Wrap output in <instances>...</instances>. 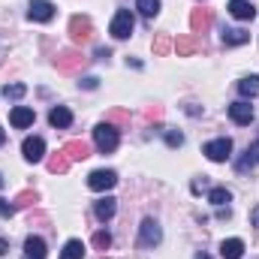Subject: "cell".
I'll list each match as a JSON object with an SVG mask.
<instances>
[{
  "instance_id": "cell-1",
  "label": "cell",
  "mask_w": 259,
  "mask_h": 259,
  "mask_svg": "<svg viewBox=\"0 0 259 259\" xmlns=\"http://www.w3.org/2000/svg\"><path fill=\"white\" fill-rule=\"evenodd\" d=\"M94 142H97V148L103 151V154H112L115 148H118V142H121V136H118V127L115 124H97L94 127Z\"/></svg>"
},
{
  "instance_id": "cell-2",
  "label": "cell",
  "mask_w": 259,
  "mask_h": 259,
  "mask_svg": "<svg viewBox=\"0 0 259 259\" xmlns=\"http://www.w3.org/2000/svg\"><path fill=\"white\" fill-rule=\"evenodd\" d=\"M133 27H136V18H133V12H130V9H118V12H115V18H112V27H109V33H112L115 39H127L130 33H133Z\"/></svg>"
},
{
  "instance_id": "cell-3",
  "label": "cell",
  "mask_w": 259,
  "mask_h": 259,
  "mask_svg": "<svg viewBox=\"0 0 259 259\" xmlns=\"http://www.w3.org/2000/svg\"><path fill=\"white\" fill-rule=\"evenodd\" d=\"M202 154H205L211 163H226V160L232 157V142H229V139H214V142H208V145L202 148Z\"/></svg>"
},
{
  "instance_id": "cell-4",
  "label": "cell",
  "mask_w": 259,
  "mask_h": 259,
  "mask_svg": "<svg viewBox=\"0 0 259 259\" xmlns=\"http://www.w3.org/2000/svg\"><path fill=\"white\" fill-rule=\"evenodd\" d=\"M115 184H118V175H115L112 169H97V172H91V175H88V187H91V190H97V193L112 190Z\"/></svg>"
},
{
  "instance_id": "cell-5",
  "label": "cell",
  "mask_w": 259,
  "mask_h": 259,
  "mask_svg": "<svg viewBox=\"0 0 259 259\" xmlns=\"http://www.w3.org/2000/svg\"><path fill=\"white\" fill-rule=\"evenodd\" d=\"M160 241H163V229H160V223H157L154 217L142 220V235H139V244H142V247H157Z\"/></svg>"
},
{
  "instance_id": "cell-6",
  "label": "cell",
  "mask_w": 259,
  "mask_h": 259,
  "mask_svg": "<svg viewBox=\"0 0 259 259\" xmlns=\"http://www.w3.org/2000/svg\"><path fill=\"white\" fill-rule=\"evenodd\" d=\"M91 18L88 15H72L69 18V36H72V42H88L91 39Z\"/></svg>"
},
{
  "instance_id": "cell-7",
  "label": "cell",
  "mask_w": 259,
  "mask_h": 259,
  "mask_svg": "<svg viewBox=\"0 0 259 259\" xmlns=\"http://www.w3.org/2000/svg\"><path fill=\"white\" fill-rule=\"evenodd\" d=\"M21 154H24L27 163H39V160L46 157V142H42L39 136H27L24 145H21Z\"/></svg>"
},
{
  "instance_id": "cell-8",
  "label": "cell",
  "mask_w": 259,
  "mask_h": 259,
  "mask_svg": "<svg viewBox=\"0 0 259 259\" xmlns=\"http://www.w3.org/2000/svg\"><path fill=\"white\" fill-rule=\"evenodd\" d=\"M27 15H30V21L46 24V21H52V18H55V3H52V0H30Z\"/></svg>"
},
{
  "instance_id": "cell-9",
  "label": "cell",
  "mask_w": 259,
  "mask_h": 259,
  "mask_svg": "<svg viewBox=\"0 0 259 259\" xmlns=\"http://www.w3.org/2000/svg\"><path fill=\"white\" fill-rule=\"evenodd\" d=\"M33 121H36V112H33L30 106H15V109L9 112V124L15 130H27Z\"/></svg>"
},
{
  "instance_id": "cell-10",
  "label": "cell",
  "mask_w": 259,
  "mask_h": 259,
  "mask_svg": "<svg viewBox=\"0 0 259 259\" xmlns=\"http://www.w3.org/2000/svg\"><path fill=\"white\" fill-rule=\"evenodd\" d=\"M229 118H232L238 127H247V124L253 121V106H250L247 100H238V103L229 106Z\"/></svg>"
},
{
  "instance_id": "cell-11",
  "label": "cell",
  "mask_w": 259,
  "mask_h": 259,
  "mask_svg": "<svg viewBox=\"0 0 259 259\" xmlns=\"http://www.w3.org/2000/svg\"><path fill=\"white\" fill-rule=\"evenodd\" d=\"M229 12H232V18H238V21H253V18H256V6L247 3V0H229Z\"/></svg>"
},
{
  "instance_id": "cell-12",
  "label": "cell",
  "mask_w": 259,
  "mask_h": 259,
  "mask_svg": "<svg viewBox=\"0 0 259 259\" xmlns=\"http://www.w3.org/2000/svg\"><path fill=\"white\" fill-rule=\"evenodd\" d=\"M220 42H223V46H244V42H250V33L241 30V27H223Z\"/></svg>"
},
{
  "instance_id": "cell-13",
  "label": "cell",
  "mask_w": 259,
  "mask_h": 259,
  "mask_svg": "<svg viewBox=\"0 0 259 259\" xmlns=\"http://www.w3.org/2000/svg\"><path fill=\"white\" fill-rule=\"evenodd\" d=\"M115 211H118V199H112V196H106V199H100V202L94 205V214H97V220H100V223L112 220V217H115Z\"/></svg>"
},
{
  "instance_id": "cell-14",
  "label": "cell",
  "mask_w": 259,
  "mask_h": 259,
  "mask_svg": "<svg viewBox=\"0 0 259 259\" xmlns=\"http://www.w3.org/2000/svg\"><path fill=\"white\" fill-rule=\"evenodd\" d=\"M24 259H46V241L39 235L24 238Z\"/></svg>"
},
{
  "instance_id": "cell-15",
  "label": "cell",
  "mask_w": 259,
  "mask_h": 259,
  "mask_svg": "<svg viewBox=\"0 0 259 259\" xmlns=\"http://www.w3.org/2000/svg\"><path fill=\"white\" fill-rule=\"evenodd\" d=\"M49 124L58 130H66L69 124H72V112L66 109V106H55L52 112H49Z\"/></svg>"
},
{
  "instance_id": "cell-16",
  "label": "cell",
  "mask_w": 259,
  "mask_h": 259,
  "mask_svg": "<svg viewBox=\"0 0 259 259\" xmlns=\"http://www.w3.org/2000/svg\"><path fill=\"white\" fill-rule=\"evenodd\" d=\"M241 253H244V241L241 238H226L220 244V256L223 259H241Z\"/></svg>"
},
{
  "instance_id": "cell-17",
  "label": "cell",
  "mask_w": 259,
  "mask_h": 259,
  "mask_svg": "<svg viewBox=\"0 0 259 259\" xmlns=\"http://www.w3.org/2000/svg\"><path fill=\"white\" fill-rule=\"evenodd\" d=\"M190 27H193V33H205L208 27H211V12L208 9H196L193 15H190Z\"/></svg>"
},
{
  "instance_id": "cell-18",
  "label": "cell",
  "mask_w": 259,
  "mask_h": 259,
  "mask_svg": "<svg viewBox=\"0 0 259 259\" xmlns=\"http://www.w3.org/2000/svg\"><path fill=\"white\" fill-rule=\"evenodd\" d=\"M64 154L69 157V163H72V160H84V157H88V145H84L81 139H72V142L64 145Z\"/></svg>"
},
{
  "instance_id": "cell-19",
  "label": "cell",
  "mask_w": 259,
  "mask_h": 259,
  "mask_svg": "<svg viewBox=\"0 0 259 259\" xmlns=\"http://www.w3.org/2000/svg\"><path fill=\"white\" fill-rule=\"evenodd\" d=\"M196 49H202V42H199V36H181V39H175V52L178 55H193Z\"/></svg>"
},
{
  "instance_id": "cell-20",
  "label": "cell",
  "mask_w": 259,
  "mask_h": 259,
  "mask_svg": "<svg viewBox=\"0 0 259 259\" xmlns=\"http://www.w3.org/2000/svg\"><path fill=\"white\" fill-rule=\"evenodd\" d=\"M84 256V244L78 241V238H69L64 244V253H61V259H81Z\"/></svg>"
},
{
  "instance_id": "cell-21",
  "label": "cell",
  "mask_w": 259,
  "mask_h": 259,
  "mask_svg": "<svg viewBox=\"0 0 259 259\" xmlns=\"http://www.w3.org/2000/svg\"><path fill=\"white\" fill-rule=\"evenodd\" d=\"M238 94L241 97H256L259 94V75H247L238 81Z\"/></svg>"
},
{
  "instance_id": "cell-22",
  "label": "cell",
  "mask_w": 259,
  "mask_h": 259,
  "mask_svg": "<svg viewBox=\"0 0 259 259\" xmlns=\"http://www.w3.org/2000/svg\"><path fill=\"white\" fill-rule=\"evenodd\" d=\"M232 199V193L226 190V187H214L211 193H208V202L214 205V208H226V202Z\"/></svg>"
},
{
  "instance_id": "cell-23",
  "label": "cell",
  "mask_w": 259,
  "mask_h": 259,
  "mask_svg": "<svg viewBox=\"0 0 259 259\" xmlns=\"http://www.w3.org/2000/svg\"><path fill=\"white\" fill-rule=\"evenodd\" d=\"M136 9L145 15V18H154L160 12V0H136Z\"/></svg>"
},
{
  "instance_id": "cell-24",
  "label": "cell",
  "mask_w": 259,
  "mask_h": 259,
  "mask_svg": "<svg viewBox=\"0 0 259 259\" xmlns=\"http://www.w3.org/2000/svg\"><path fill=\"white\" fill-rule=\"evenodd\" d=\"M66 169H69V157H66L64 151H61V154H55V157L49 160V172H55V175H58V172H66Z\"/></svg>"
},
{
  "instance_id": "cell-25",
  "label": "cell",
  "mask_w": 259,
  "mask_h": 259,
  "mask_svg": "<svg viewBox=\"0 0 259 259\" xmlns=\"http://www.w3.org/2000/svg\"><path fill=\"white\" fill-rule=\"evenodd\" d=\"M24 94H27V84H18V81L15 84H3V97L6 100H21Z\"/></svg>"
},
{
  "instance_id": "cell-26",
  "label": "cell",
  "mask_w": 259,
  "mask_h": 259,
  "mask_svg": "<svg viewBox=\"0 0 259 259\" xmlns=\"http://www.w3.org/2000/svg\"><path fill=\"white\" fill-rule=\"evenodd\" d=\"M253 163H259V142H253V145H250V148H247V157H244V160H241V163H238V169H241V172H244V169H250V166H253Z\"/></svg>"
},
{
  "instance_id": "cell-27",
  "label": "cell",
  "mask_w": 259,
  "mask_h": 259,
  "mask_svg": "<svg viewBox=\"0 0 259 259\" xmlns=\"http://www.w3.org/2000/svg\"><path fill=\"white\" fill-rule=\"evenodd\" d=\"M78 61H81V58H78L75 52H64V55L58 58V66H61V69H66V72H69V69H75V64H78Z\"/></svg>"
},
{
  "instance_id": "cell-28",
  "label": "cell",
  "mask_w": 259,
  "mask_h": 259,
  "mask_svg": "<svg viewBox=\"0 0 259 259\" xmlns=\"http://www.w3.org/2000/svg\"><path fill=\"white\" fill-rule=\"evenodd\" d=\"M109 244H112V235H109L106 229H100V232H94V247H97V250H106Z\"/></svg>"
},
{
  "instance_id": "cell-29",
  "label": "cell",
  "mask_w": 259,
  "mask_h": 259,
  "mask_svg": "<svg viewBox=\"0 0 259 259\" xmlns=\"http://www.w3.org/2000/svg\"><path fill=\"white\" fill-rule=\"evenodd\" d=\"M166 145H169V148H181V145H184V133H178V130H166Z\"/></svg>"
},
{
  "instance_id": "cell-30",
  "label": "cell",
  "mask_w": 259,
  "mask_h": 259,
  "mask_svg": "<svg viewBox=\"0 0 259 259\" xmlns=\"http://www.w3.org/2000/svg\"><path fill=\"white\" fill-rule=\"evenodd\" d=\"M169 49H172V39H169V36H160V39L154 42V52H157V55H166Z\"/></svg>"
},
{
  "instance_id": "cell-31",
  "label": "cell",
  "mask_w": 259,
  "mask_h": 259,
  "mask_svg": "<svg viewBox=\"0 0 259 259\" xmlns=\"http://www.w3.org/2000/svg\"><path fill=\"white\" fill-rule=\"evenodd\" d=\"M12 214H15V205L6 202V199H0V217H12Z\"/></svg>"
},
{
  "instance_id": "cell-32",
  "label": "cell",
  "mask_w": 259,
  "mask_h": 259,
  "mask_svg": "<svg viewBox=\"0 0 259 259\" xmlns=\"http://www.w3.org/2000/svg\"><path fill=\"white\" fill-rule=\"evenodd\" d=\"M30 202H33V193H21L15 199V208H18V205H30Z\"/></svg>"
},
{
  "instance_id": "cell-33",
  "label": "cell",
  "mask_w": 259,
  "mask_h": 259,
  "mask_svg": "<svg viewBox=\"0 0 259 259\" xmlns=\"http://www.w3.org/2000/svg\"><path fill=\"white\" fill-rule=\"evenodd\" d=\"M81 84H84V88H88V91H94V88H97V84H100V78H94V75H91V78H84V81H81Z\"/></svg>"
},
{
  "instance_id": "cell-34",
  "label": "cell",
  "mask_w": 259,
  "mask_h": 259,
  "mask_svg": "<svg viewBox=\"0 0 259 259\" xmlns=\"http://www.w3.org/2000/svg\"><path fill=\"white\" fill-rule=\"evenodd\" d=\"M250 220H253V226H259V205L250 211Z\"/></svg>"
},
{
  "instance_id": "cell-35",
  "label": "cell",
  "mask_w": 259,
  "mask_h": 259,
  "mask_svg": "<svg viewBox=\"0 0 259 259\" xmlns=\"http://www.w3.org/2000/svg\"><path fill=\"white\" fill-rule=\"evenodd\" d=\"M6 253H9V244H6V241L0 238V256H6Z\"/></svg>"
},
{
  "instance_id": "cell-36",
  "label": "cell",
  "mask_w": 259,
  "mask_h": 259,
  "mask_svg": "<svg viewBox=\"0 0 259 259\" xmlns=\"http://www.w3.org/2000/svg\"><path fill=\"white\" fill-rule=\"evenodd\" d=\"M6 145V130H0V148Z\"/></svg>"
},
{
  "instance_id": "cell-37",
  "label": "cell",
  "mask_w": 259,
  "mask_h": 259,
  "mask_svg": "<svg viewBox=\"0 0 259 259\" xmlns=\"http://www.w3.org/2000/svg\"><path fill=\"white\" fill-rule=\"evenodd\" d=\"M196 259H208V253H196Z\"/></svg>"
},
{
  "instance_id": "cell-38",
  "label": "cell",
  "mask_w": 259,
  "mask_h": 259,
  "mask_svg": "<svg viewBox=\"0 0 259 259\" xmlns=\"http://www.w3.org/2000/svg\"><path fill=\"white\" fill-rule=\"evenodd\" d=\"M0 187H3V175H0Z\"/></svg>"
}]
</instances>
